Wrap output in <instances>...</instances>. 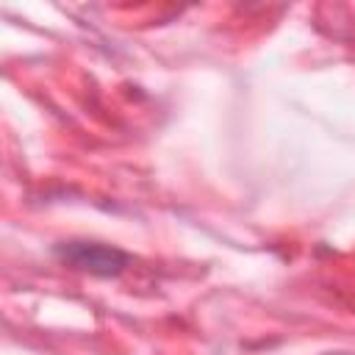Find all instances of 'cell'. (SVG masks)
Segmentation results:
<instances>
[{
    "instance_id": "1",
    "label": "cell",
    "mask_w": 355,
    "mask_h": 355,
    "mask_svg": "<svg viewBox=\"0 0 355 355\" xmlns=\"http://www.w3.org/2000/svg\"><path fill=\"white\" fill-rule=\"evenodd\" d=\"M58 258L80 272L97 275V277H111L119 275L128 266V255L116 247L108 244H94V241H69V244H58Z\"/></svg>"
}]
</instances>
